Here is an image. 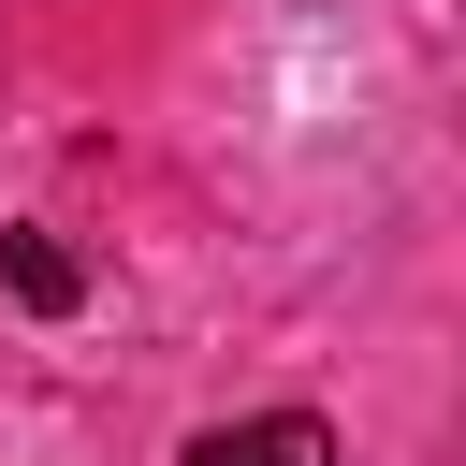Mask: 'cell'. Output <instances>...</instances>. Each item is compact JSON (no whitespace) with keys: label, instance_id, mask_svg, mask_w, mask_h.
I'll return each mask as SVG.
<instances>
[{"label":"cell","instance_id":"obj_1","mask_svg":"<svg viewBox=\"0 0 466 466\" xmlns=\"http://www.w3.org/2000/svg\"><path fill=\"white\" fill-rule=\"evenodd\" d=\"M189 466H335V422H306V408H262V422H204V437H189Z\"/></svg>","mask_w":466,"mask_h":466},{"label":"cell","instance_id":"obj_2","mask_svg":"<svg viewBox=\"0 0 466 466\" xmlns=\"http://www.w3.org/2000/svg\"><path fill=\"white\" fill-rule=\"evenodd\" d=\"M0 291H15L29 320H73V306H87V262H73L58 233H29V218H0Z\"/></svg>","mask_w":466,"mask_h":466}]
</instances>
